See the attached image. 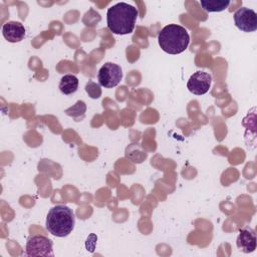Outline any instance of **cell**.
Returning <instances> with one entry per match:
<instances>
[{"mask_svg": "<svg viewBox=\"0 0 257 257\" xmlns=\"http://www.w3.org/2000/svg\"><path fill=\"white\" fill-rule=\"evenodd\" d=\"M78 87V78L73 74H65L61 77L59 82V89L61 93L68 95L74 93Z\"/></svg>", "mask_w": 257, "mask_h": 257, "instance_id": "10", "label": "cell"}, {"mask_svg": "<svg viewBox=\"0 0 257 257\" xmlns=\"http://www.w3.org/2000/svg\"><path fill=\"white\" fill-rule=\"evenodd\" d=\"M85 91L91 98H98L101 95V88H100L99 84H97L91 80H89L85 84Z\"/></svg>", "mask_w": 257, "mask_h": 257, "instance_id": "13", "label": "cell"}, {"mask_svg": "<svg viewBox=\"0 0 257 257\" xmlns=\"http://www.w3.org/2000/svg\"><path fill=\"white\" fill-rule=\"evenodd\" d=\"M26 256H53L52 241L42 235H33L28 238L25 246Z\"/></svg>", "mask_w": 257, "mask_h": 257, "instance_id": "4", "label": "cell"}, {"mask_svg": "<svg viewBox=\"0 0 257 257\" xmlns=\"http://www.w3.org/2000/svg\"><path fill=\"white\" fill-rule=\"evenodd\" d=\"M122 78L121 67L112 62H105L98 70L97 79L99 85L105 88L116 86Z\"/></svg>", "mask_w": 257, "mask_h": 257, "instance_id": "5", "label": "cell"}, {"mask_svg": "<svg viewBox=\"0 0 257 257\" xmlns=\"http://www.w3.org/2000/svg\"><path fill=\"white\" fill-rule=\"evenodd\" d=\"M75 224L73 211L65 205L52 207L46 217L45 226L47 231L56 237H66L69 235Z\"/></svg>", "mask_w": 257, "mask_h": 257, "instance_id": "2", "label": "cell"}, {"mask_svg": "<svg viewBox=\"0 0 257 257\" xmlns=\"http://www.w3.org/2000/svg\"><path fill=\"white\" fill-rule=\"evenodd\" d=\"M256 235L253 229L244 228L239 230L236 240L237 247L244 253H251L256 249Z\"/></svg>", "mask_w": 257, "mask_h": 257, "instance_id": "9", "label": "cell"}, {"mask_svg": "<svg viewBox=\"0 0 257 257\" xmlns=\"http://www.w3.org/2000/svg\"><path fill=\"white\" fill-rule=\"evenodd\" d=\"M85 111H86L85 102L83 100H78V101H76L75 104H73L72 106L65 109L64 112L68 116H71L72 118H74L75 121H78L84 117Z\"/></svg>", "mask_w": 257, "mask_h": 257, "instance_id": "12", "label": "cell"}, {"mask_svg": "<svg viewBox=\"0 0 257 257\" xmlns=\"http://www.w3.org/2000/svg\"><path fill=\"white\" fill-rule=\"evenodd\" d=\"M234 23L238 29L244 32H253L257 29V14L254 10L241 7L234 13Z\"/></svg>", "mask_w": 257, "mask_h": 257, "instance_id": "6", "label": "cell"}, {"mask_svg": "<svg viewBox=\"0 0 257 257\" xmlns=\"http://www.w3.org/2000/svg\"><path fill=\"white\" fill-rule=\"evenodd\" d=\"M211 83L212 76L210 73L206 71H196L190 76L187 82V88L193 94L203 95L209 91Z\"/></svg>", "mask_w": 257, "mask_h": 257, "instance_id": "7", "label": "cell"}, {"mask_svg": "<svg viewBox=\"0 0 257 257\" xmlns=\"http://www.w3.org/2000/svg\"><path fill=\"white\" fill-rule=\"evenodd\" d=\"M137 18L138 10L135 6L125 2H118L107 9V28L113 34H130L135 29Z\"/></svg>", "mask_w": 257, "mask_h": 257, "instance_id": "1", "label": "cell"}, {"mask_svg": "<svg viewBox=\"0 0 257 257\" xmlns=\"http://www.w3.org/2000/svg\"><path fill=\"white\" fill-rule=\"evenodd\" d=\"M228 0H218V1H200V5L203 10L207 12H221L228 8L230 5Z\"/></svg>", "mask_w": 257, "mask_h": 257, "instance_id": "11", "label": "cell"}, {"mask_svg": "<svg viewBox=\"0 0 257 257\" xmlns=\"http://www.w3.org/2000/svg\"><path fill=\"white\" fill-rule=\"evenodd\" d=\"M25 27L18 21H8L2 26L3 37L11 43L20 42L25 37Z\"/></svg>", "mask_w": 257, "mask_h": 257, "instance_id": "8", "label": "cell"}, {"mask_svg": "<svg viewBox=\"0 0 257 257\" xmlns=\"http://www.w3.org/2000/svg\"><path fill=\"white\" fill-rule=\"evenodd\" d=\"M158 41L163 51L169 54H179L187 49L190 36L183 26L169 24L159 32Z\"/></svg>", "mask_w": 257, "mask_h": 257, "instance_id": "3", "label": "cell"}]
</instances>
